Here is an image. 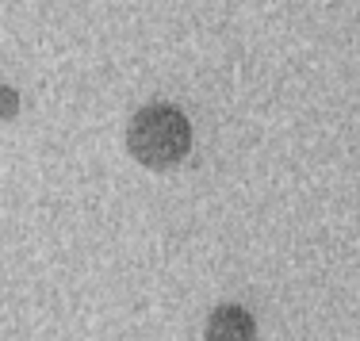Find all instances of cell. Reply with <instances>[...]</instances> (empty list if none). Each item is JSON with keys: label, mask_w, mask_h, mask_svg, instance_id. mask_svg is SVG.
<instances>
[{"label": "cell", "mask_w": 360, "mask_h": 341, "mask_svg": "<svg viewBox=\"0 0 360 341\" xmlns=\"http://www.w3.org/2000/svg\"><path fill=\"white\" fill-rule=\"evenodd\" d=\"M127 150L146 169L180 165L192 150V123L173 104H150L127 123Z\"/></svg>", "instance_id": "6da1fadb"}, {"label": "cell", "mask_w": 360, "mask_h": 341, "mask_svg": "<svg viewBox=\"0 0 360 341\" xmlns=\"http://www.w3.org/2000/svg\"><path fill=\"white\" fill-rule=\"evenodd\" d=\"M203 341H257V322L245 307L238 303H219L207 314Z\"/></svg>", "instance_id": "7a4b0ae2"}, {"label": "cell", "mask_w": 360, "mask_h": 341, "mask_svg": "<svg viewBox=\"0 0 360 341\" xmlns=\"http://www.w3.org/2000/svg\"><path fill=\"white\" fill-rule=\"evenodd\" d=\"M20 115V89L15 84H0V123Z\"/></svg>", "instance_id": "3957f363"}]
</instances>
